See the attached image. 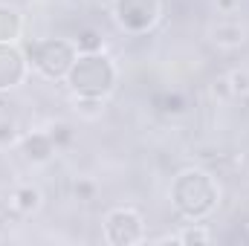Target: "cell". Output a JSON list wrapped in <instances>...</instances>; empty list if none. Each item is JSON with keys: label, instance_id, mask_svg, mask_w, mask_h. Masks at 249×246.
Here are the masks:
<instances>
[{"label": "cell", "instance_id": "obj_16", "mask_svg": "<svg viewBox=\"0 0 249 246\" xmlns=\"http://www.w3.org/2000/svg\"><path fill=\"white\" fill-rule=\"evenodd\" d=\"M214 9L217 15H235L241 12V0H214Z\"/></svg>", "mask_w": 249, "mask_h": 246}, {"label": "cell", "instance_id": "obj_10", "mask_svg": "<svg viewBox=\"0 0 249 246\" xmlns=\"http://www.w3.org/2000/svg\"><path fill=\"white\" fill-rule=\"evenodd\" d=\"M20 124L15 122L12 116H0V148L6 151V148H12V145H18L20 142Z\"/></svg>", "mask_w": 249, "mask_h": 246}, {"label": "cell", "instance_id": "obj_15", "mask_svg": "<svg viewBox=\"0 0 249 246\" xmlns=\"http://www.w3.org/2000/svg\"><path fill=\"white\" fill-rule=\"evenodd\" d=\"M212 96H214L217 102H232V99H235V96H232V87H229L226 72H223V75H217V78L212 81Z\"/></svg>", "mask_w": 249, "mask_h": 246}, {"label": "cell", "instance_id": "obj_12", "mask_svg": "<svg viewBox=\"0 0 249 246\" xmlns=\"http://www.w3.org/2000/svg\"><path fill=\"white\" fill-rule=\"evenodd\" d=\"M226 78H229V87H232V96L235 99H244L249 96V70H229L226 72Z\"/></svg>", "mask_w": 249, "mask_h": 246}, {"label": "cell", "instance_id": "obj_11", "mask_svg": "<svg viewBox=\"0 0 249 246\" xmlns=\"http://www.w3.org/2000/svg\"><path fill=\"white\" fill-rule=\"evenodd\" d=\"M96 194H99V183H96V180H90V177H75V183H72V197H75L78 203H93Z\"/></svg>", "mask_w": 249, "mask_h": 246}, {"label": "cell", "instance_id": "obj_8", "mask_svg": "<svg viewBox=\"0 0 249 246\" xmlns=\"http://www.w3.org/2000/svg\"><path fill=\"white\" fill-rule=\"evenodd\" d=\"M160 241H171V244H212V232L203 226V223H186L177 235H165Z\"/></svg>", "mask_w": 249, "mask_h": 246}, {"label": "cell", "instance_id": "obj_4", "mask_svg": "<svg viewBox=\"0 0 249 246\" xmlns=\"http://www.w3.org/2000/svg\"><path fill=\"white\" fill-rule=\"evenodd\" d=\"M209 41L217 50H238V47H244L249 41V26L244 20L226 15L223 20H217V23L209 26Z\"/></svg>", "mask_w": 249, "mask_h": 246}, {"label": "cell", "instance_id": "obj_6", "mask_svg": "<svg viewBox=\"0 0 249 246\" xmlns=\"http://www.w3.org/2000/svg\"><path fill=\"white\" fill-rule=\"evenodd\" d=\"M9 206H12L18 214L29 217V214H38V211L44 209V194H41L38 185L20 183V185H15V191H12V197H9Z\"/></svg>", "mask_w": 249, "mask_h": 246}, {"label": "cell", "instance_id": "obj_5", "mask_svg": "<svg viewBox=\"0 0 249 246\" xmlns=\"http://www.w3.org/2000/svg\"><path fill=\"white\" fill-rule=\"evenodd\" d=\"M18 145H20V154H23V159L29 165H47L55 157V151H58L53 136H50V130H29V133L20 136Z\"/></svg>", "mask_w": 249, "mask_h": 246}, {"label": "cell", "instance_id": "obj_13", "mask_svg": "<svg viewBox=\"0 0 249 246\" xmlns=\"http://www.w3.org/2000/svg\"><path fill=\"white\" fill-rule=\"evenodd\" d=\"M157 107L168 116H180V113H186V99L180 93H165V96L157 99Z\"/></svg>", "mask_w": 249, "mask_h": 246}, {"label": "cell", "instance_id": "obj_9", "mask_svg": "<svg viewBox=\"0 0 249 246\" xmlns=\"http://www.w3.org/2000/svg\"><path fill=\"white\" fill-rule=\"evenodd\" d=\"M75 50L84 55V53H99L102 47H105V38H102V32L96 29V26H84V29H78L75 32Z\"/></svg>", "mask_w": 249, "mask_h": 246}, {"label": "cell", "instance_id": "obj_7", "mask_svg": "<svg viewBox=\"0 0 249 246\" xmlns=\"http://www.w3.org/2000/svg\"><path fill=\"white\" fill-rule=\"evenodd\" d=\"M72 113L84 122H96L105 113V99H99V96H72Z\"/></svg>", "mask_w": 249, "mask_h": 246}, {"label": "cell", "instance_id": "obj_3", "mask_svg": "<svg viewBox=\"0 0 249 246\" xmlns=\"http://www.w3.org/2000/svg\"><path fill=\"white\" fill-rule=\"evenodd\" d=\"M162 18V0H116L113 3V20L122 32L142 35L154 29Z\"/></svg>", "mask_w": 249, "mask_h": 246}, {"label": "cell", "instance_id": "obj_2", "mask_svg": "<svg viewBox=\"0 0 249 246\" xmlns=\"http://www.w3.org/2000/svg\"><path fill=\"white\" fill-rule=\"evenodd\" d=\"M75 44L72 41H35L29 47V55H32V67L50 78V81H58V78H67V72L72 70L75 64Z\"/></svg>", "mask_w": 249, "mask_h": 246}, {"label": "cell", "instance_id": "obj_1", "mask_svg": "<svg viewBox=\"0 0 249 246\" xmlns=\"http://www.w3.org/2000/svg\"><path fill=\"white\" fill-rule=\"evenodd\" d=\"M67 81L75 96L105 99L116 87V67L110 64V58H105L99 53H84L81 58H75L72 70L67 72Z\"/></svg>", "mask_w": 249, "mask_h": 246}, {"label": "cell", "instance_id": "obj_14", "mask_svg": "<svg viewBox=\"0 0 249 246\" xmlns=\"http://www.w3.org/2000/svg\"><path fill=\"white\" fill-rule=\"evenodd\" d=\"M50 136H53L55 148H67V145H72V127H70L67 122H53L50 124Z\"/></svg>", "mask_w": 249, "mask_h": 246}]
</instances>
